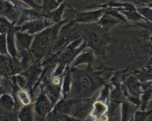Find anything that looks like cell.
<instances>
[{"instance_id": "6da1fadb", "label": "cell", "mask_w": 152, "mask_h": 121, "mask_svg": "<svg viewBox=\"0 0 152 121\" xmlns=\"http://www.w3.org/2000/svg\"><path fill=\"white\" fill-rule=\"evenodd\" d=\"M71 75V89L68 98L83 100L91 96L102 85V80L96 73L94 72L91 65L84 70L70 68Z\"/></svg>"}, {"instance_id": "7a4b0ae2", "label": "cell", "mask_w": 152, "mask_h": 121, "mask_svg": "<svg viewBox=\"0 0 152 121\" xmlns=\"http://www.w3.org/2000/svg\"><path fill=\"white\" fill-rule=\"evenodd\" d=\"M69 21L67 19L54 23L34 35L32 45L29 51L33 58L36 60H39L41 58L45 56L48 52L50 51L57 40L62 26Z\"/></svg>"}, {"instance_id": "3957f363", "label": "cell", "mask_w": 152, "mask_h": 121, "mask_svg": "<svg viewBox=\"0 0 152 121\" xmlns=\"http://www.w3.org/2000/svg\"><path fill=\"white\" fill-rule=\"evenodd\" d=\"M86 48V43L83 35L77 37L57 52V56H55V63L60 62L69 66L77 55Z\"/></svg>"}, {"instance_id": "277c9868", "label": "cell", "mask_w": 152, "mask_h": 121, "mask_svg": "<svg viewBox=\"0 0 152 121\" xmlns=\"http://www.w3.org/2000/svg\"><path fill=\"white\" fill-rule=\"evenodd\" d=\"M86 43V48L92 49L94 52L97 54H103L108 43V38L106 31H103L99 27V29H89L83 35Z\"/></svg>"}, {"instance_id": "5b68a950", "label": "cell", "mask_w": 152, "mask_h": 121, "mask_svg": "<svg viewBox=\"0 0 152 121\" xmlns=\"http://www.w3.org/2000/svg\"><path fill=\"white\" fill-rule=\"evenodd\" d=\"M34 104V120H45L53 105L44 92H41Z\"/></svg>"}, {"instance_id": "8992f818", "label": "cell", "mask_w": 152, "mask_h": 121, "mask_svg": "<svg viewBox=\"0 0 152 121\" xmlns=\"http://www.w3.org/2000/svg\"><path fill=\"white\" fill-rule=\"evenodd\" d=\"M53 22L50 19L45 17L38 18V19H33V20L28 21L24 23L21 24L20 30L19 31H24V32L28 33L30 34L35 35L37 33L43 31L48 27L53 25Z\"/></svg>"}, {"instance_id": "52a82bcc", "label": "cell", "mask_w": 152, "mask_h": 121, "mask_svg": "<svg viewBox=\"0 0 152 121\" xmlns=\"http://www.w3.org/2000/svg\"><path fill=\"white\" fill-rule=\"evenodd\" d=\"M62 77L63 75L50 77V80L48 83H47V84L45 86L43 92L51 101L53 106L60 99V97L62 95L61 91H62Z\"/></svg>"}, {"instance_id": "ba28073f", "label": "cell", "mask_w": 152, "mask_h": 121, "mask_svg": "<svg viewBox=\"0 0 152 121\" xmlns=\"http://www.w3.org/2000/svg\"><path fill=\"white\" fill-rule=\"evenodd\" d=\"M105 11L106 7H100L96 10L81 12L76 15L74 22L79 24L96 23Z\"/></svg>"}, {"instance_id": "9c48e42d", "label": "cell", "mask_w": 152, "mask_h": 121, "mask_svg": "<svg viewBox=\"0 0 152 121\" xmlns=\"http://www.w3.org/2000/svg\"><path fill=\"white\" fill-rule=\"evenodd\" d=\"M0 16L16 23L19 17V7L10 0H0Z\"/></svg>"}, {"instance_id": "30bf717a", "label": "cell", "mask_w": 152, "mask_h": 121, "mask_svg": "<svg viewBox=\"0 0 152 121\" xmlns=\"http://www.w3.org/2000/svg\"><path fill=\"white\" fill-rule=\"evenodd\" d=\"M108 104L99 100H95L92 104L90 114L86 120H108Z\"/></svg>"}, {"instance_id": "8fae6325", "label": "cell", "mask_w": 152, "mask_h": 121, "mask_svg": "<svg viewBox=\"0 0 152 121\" xmlns=\"http://www.w3.org/2000/svg\"><path fill=\"white\" fill-rule=\"evenodd\" d=\"M34 35L24 31H18L15 33V43L17 50L21 51H29L32 45Z\"/></svg>"}, {"instance_id": "7c38bea8", "label": "cell", "mask_w": 152, "mask_h": 121, "mask_svg": "<svg viewBox=\"0 0 152 121\" xmlns=\"http://www.w3.org/2000/svg\"><path fill=\"white\" fill-rule=\"evenodd\" d=\"M94 61V52L92 49L86 48L77 55V56L70 64L69 68H77L79 65H83V64H87L88 65H91Z\"/></svg>"}, {"instance_id": "4fadbf2b", "label": "cell", "mask_w": 152, "mask_h": 121, "mask_svg": "<svg viewBox=\"0 0 152 121\" xmlns=\"http://www.w3.org/2000/svg\"><path fill=\"white\" fill-rule=\"evenodd\" d=\"M19 30H20L19 25H13L6 34L7 54L13 59H16L18 54V50L16 48V43H15V33Z\"/></svg>"}, {"instance_id": "5bb4252c", "label": "cell", "mask_w": 152, "mask_h": 121, "mask_svg": "<svg viewBox=\"0 0 152 121\" xmlns=\"http://www.w3.org/2000/svg\"><path fill=\"white\" fill-rule=\"evenodd\" d=\"M42 69L37 64L31 65V66L28 67L24 71H22L21 74H23L27 80L28 83V88L31 89L33 85L35 84L36 83L39 81V77L42 74Z\"/></svg>"}, {"instance_id": "9a60e30c", "label": "cell", "mask_w": 152, "mask_h": 121, "mask_svg": "<svg viewBox=\"0 0 152 121\" xmlns=\"http://www.w3.org/2000/svg\"><path fill=\"white\" fill-rule=\"evenodd\" d=\"M41 17H42L41 10H36L31 7H22L19 8V17L16 22V25H20L25 22Z\"/></svg>"}, {"instance_id": "2e32d148", "label": "cell", "mask_w": 152, "mask_h": 121, "mask_svg": "<svg viewBox=\"0 0 152 121\" xmlns=\"http://www.w3.org/2000/svg\"><path fill=\"white\" fill-rule=\"evenodd\" d=\"M120 23H123V22L120 19L114 17L109 13H107L106 11L102 14V16L99 18V20L96 22L98 26L100 27L103 31H106V32H108L110 29Z\"/></svg>"}, {"instance_id": "e0dca14e", "label": "cell", "mask_w": 152, "mask_h": 121, "mask_svg": "<svg viewBox=\"0 0 152 121\" xmlns=\"http://www.w3.org/2000/svg\"><path fill=\"white\" fill-rule=\"evenodd\" d=\"M121 119L123 121L133 120L134 114L138 109V106L130 100L125 99L121 103Z\"/></svg>"}, {"instance_id": "ac0fdd59", "label": "cell", "mask_w": 152, "mask_h": 121, "mask_svg": "<svg viewBox=\"0 0 152 121\" xmlns=\"http://www.w3.org/2000/svg\"><path fill=\"white\" fill-rule=\"evenodd\" d=\"M16 117L18 120L20 121H34V111L33 103L21 106L19 111L16 112Z\"/></svg>"}, {"instance_id": "d6986e66", "label": "cell", "mask_w": 152, "mask_h": 121, "mask_svg": "<svg viewBox=\"0 0 152 121\" xmlns=\"http://www.w3.org/2000/svg\"><path fill=\"white\" fill-rule=\"evenodd\" d=\"M0 108L7 112L15 111L16 101L13 95L10 93H3L0 96Z\"/></svg>"}, {"instance_id": "ffe728a7", "label": "cell", "mask_w": 152, "mask_h": 121, "mask_svg": "<svg viewBox=\"0 0 152 121\" xmlns=\"http://www.w3.org/2000/svg\"><path fill=\"white\" fill-rule=\"evenodd\" d=\"M65 7H66V3H61L56 8L48 12V13H45L42 16L50 19L53 23H57V22L62 20V16H63V13L65 11Z\"/></svg>"}, {"instance_id": "44dd1931", "label": "cell", "mask_w": 152, "mask_h": 121, "mask_svg": "<svg viewBox=\"0 0 152 121\" xmlns=\"http://www.w3.org/2000/svg\"><path fill=\"white\" fill-rule=\"evenodd\" d=\"M117 10L120 12L124 16L127 21H131V22H147L140 14L137 13L136 10H123V9H117ZM150 23V22H149Z\"/></svg>"}, {"instance_id": "7402d4cb", "label": "cell", "mask_w": 152, "mask_h": 121, "mask_svg": "<svg viewBox=\"0 0 152 121\" xmlns=\"http://www.w3.org/2000/svg\"><path fill=\"white\" fill-rule=\"evenodd\" d=\"M63 1L64 0H42V4H41L42 15L43 16L45 13L54 10L61 3L63 2Z\"/></svg>"}, {"instance_id": "603a6c76", "label": "cell", "mask_w": 152, "mask_h": 121, "mask_svg": "<svg viewBox=\"0 0 152 121\" xmlns=\"http://www.w3.org/2000/svg\"><path fill=\"white\" fill-rule=\"evenodd\" d=\"M45 120L52 121H81L80 119L77 118L75 116L70 115L69 114H59L56 115H48Z\"/></svg>"}, {"instance_id": "cb8c5ba5", "label": "cell", "mask_w": 152, "mask_h": 121, "mask_svg": "<svg viewBox=\"0 0 152 121\" xmlns=\"http://www.w3.org/2000/svg\"><path fill=\"white\" fill-rule=\"evenodd\" d=\"M142 93H141L140 98V104L139 106L140 109L145 110L146 109V107L148 106V103L151 100L152 93H151V89L149 90H145L142 91Z\"/></svg>"}, {"instance_id": "d4e9b609", "label": "cell", "mask_w": 152, "mask_h": 121, "mask_svg": "<svg viewBox=\"0 0 152 121\" xmlns=\"http://www.w3.org/2000/svg\"><path fill=\"white\" fill-rule=\"evenodd\" d=\"M137 11L139 14H140L147 22L151 23L152 19V10L151 6H141L140 7H137Z\"/></svg>"}, {"instance_id": "484cf974", "label": "cell", "mask_w": 152, "mask_h": 121, "mask_svg": "<svg viewBox=\"0 0 152 121\" xmlns=\"http://www.w3.org/2000/svg\"><path fill=\"white\" fill-rule=\"evenodd\" d=\"M152 114V110H137L135 111L134 114V118L133 120L134 121H145L147 120L148 117H150Z\"/></svg>"}, {"instance_id": "4316f807", "label": "cell", "mask_w": 152, "mask_h": 121, "mask_svg": "<svg viewBox=\"0 0 152 121\" xmlns=\"http://www.w3.org/2000/svg\"><path fill=\"white\" fill-rule=\"evenodd\" d=\"M13 25H16V22H11L6 17L0 16V34H7Z\"/></svg>"}, {"instance_id": "83f0119b", "label": "cell", "mask_w": 152, "mask_h": 121, "mask_svg": "<svg viewBox=\"0 0 152 121\" xmlns=\"http://www.w3.org/2000/svg\"><path fill=\"white\" fill-rule=\"evenodd\" d=\"M110 92H111V89H110V86L105 85V86L102 87V89H101L100 93H99V97H98L97 100L102 101V102H104V103H107L108 101V98H109Z\"/></svg>"}, {"instance_id": "f1b7e54d", "label": "cell", "mask_w": 152, "mask_h": 121, "mask_svg": "<svg viewBox=\"0 0 152 121\" xmlns=\"http://www.w3.org/2000/svg\"><path fill=\"white\" fill-rule=\"evenodd\" d=\"M0 54L8 55L7 50V41H6L5 34H0Z\"/></svg>"}, {"instance_id": "f546056e", "label": "cell", "mask_w": 152, "mask_h": 121, "mask_svg": "<svg viewBox=\"0 0 152 121\" xmlns=\"http://www.w3.org/2000/svg\"><path fill=\"white\" fill-rule=\"evenodd\" d=\"M20 2H22L23 4H25V5H27L28 7H31V8L36 9V10H42V5L41 4H39L36 2L35 0H18Z\"/></svg>"}, {"instance_id": "4dcf8cb0", "label": "cell", "mask_w": 152, "mask_h": 121, "mask_svg": "<svg viewBox=\"0 0 152 121\" xmlns=\"http://www.w3.org/2000/svg\"><path fill=\"white\" fill-rule=\"evenodd\" d=\"M134 1L142 6H151L152 0H134Z\"/></svg>"}, {"instance_id": "1f68e13d", "label": "cell", "mask_w": 152, "mask_h": 121, "mask_svg": "<svg viewBox=\"0 0 152 121\" xmlns=\"http://www.w3.org/2000/svg\"><path fill=\"white\" fill-rule=\"evenodd\" d=\"M3 93H5V92H4V89H3L2 86H1V81H0V96H1Z\"/></svg>"}]
</instances>
